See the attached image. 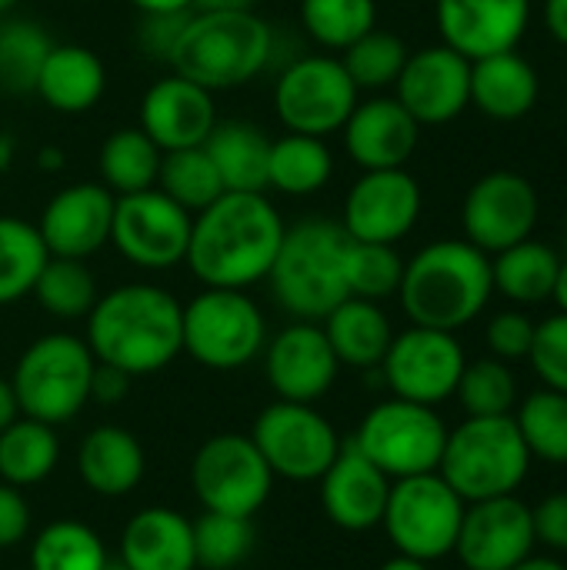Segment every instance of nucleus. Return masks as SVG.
I'll return each mask as SVG.
<instances>
[{"label":"nucleus","mask_w":567,"mask_h":570,"mask_svg":"<svg viewBox=\"0 0 567 570\" xmlns=\"http://www.w3.org/2000/svg\"><path fill=\"white\" fill-rule=\"evenodd\" d=\"M511 570H567V564L558 561V558H538V554H531L528 561H521L518 568Z\"/></svg>","instance_id":"57"},{"label":"nucleus","mask_w":567,"mask_h":570,"mask_svg":"<svg viewBox=\"0 0 567 570\" xmlns=\"http://www.w3.org/2000/svg\"><path fill=\"white\" fill-rule=\"evenodd\" d=\"M555 304H558V311L567 314V261H561V267H558V281H555Z\"/></svg>","instance_id":"58"},{"label":"nucleus","mask_w":567,"mask_h":570,"mask_svg":"<svg viewBox=\"0 0 567 570\" xmlns=\"http://www.w3.org/2000/svg\"><path fill=\"white\" fill-rule=\"evenodd\" d=\"M558 267H561V257L548 244L528 237V240L495 254V261H491L495 291L521 307L551 301Z\"/></svg>","instance_id":"35"},{"label":"nucleus","mask_w":567,"mask_h":570,"mask_svg":"<svg viewBox=\"0 0 567 570\" xmlns=\"http://www.w3.org/2000/svg\"><path fill=\"white\" fill-rule=\"evenodd\" d=\"M408 53L411 50L398 33L374 27L361 40H354L348 50H341V63H344V70H348V77L354 80L358 90L381 94V90L398 83Z\"/></svg>","instance_id":"42"},{"label":"nucleus","mask_w":567,"mask_h":570,"mask_svg":"<svg viewBox=\"0 0 567 570\" xmlns=\"http://www.w3.org/2000/svg\"><path fill=\"white\" fill-rule=\"evenodd\" d=\"M541 94L538 70L518 53H491L471 60V104L491 120H521L535 110Z\"/></svg>","instance_id":"29"},{"label":"nucleus","mask_w":567,"mask_h":570,"mask_svg":"<svg viewBox=\"0 0 567 570\" xmlns=\"http://www.w3.org/2000/svg\"><path fill=\"white\" fill-rule=\"evenodd\" d=\"M84 341L97 364L130 377L157 374L184 354V304L157 284H120L97 297Z\"/></svg>","instance_id":"2"},{"label":"nucleus","mask_w":567,"mask_h":570,"mask_svg":"<svg viewBox=\"0 0 567 570\" xmlns=\"http://www.w3.org/2000/svg\"><path fill=\"white\" fill-rule=\"evenodd\" d=\"M348 294L364 297V301H388L398 294L401 277H404V257L398 254L394 244H368V240H351L348 247Z\"/></svg>","instance_id":"46"},{"label":"nucleus","mask_w":567,"mask_h":570,"mask_svg":"<svg viewBox=\"0 0 567 570\" xmlns=\"http://www.w3.org/2000/svg\"><path fill=\"white\" fill-rule=\"evenodd\" d=\"M535 541L555 554H567V491L548 494L538 508H531Z\"/></svg>","instance_id":"49"},{"label":"nucleus","mask_w":567,"mask_h":570,"mask_svg":"<svg viewBox=\"0 0 567 570\" xmlns=\"http://www.w3.org/2000/svg\"><path fill=\"white\" fill-rule=\"evenodd\" d=\"M545 27L558 43L567 47V0H545Z\"/></svg>","instance_id":"53"},{"label":"nucleus","mask_w":567,"mask_h":570,"mask_svg":"<svg viewBox=\"0 0 567 570\" xmlns=\"http://www.w3.org/2000/svg\"><path fill=\"white\" fill-rule=\"evenodd\" d=\"M190 224L194 214L174 204L164 190L150 187L117 197L110 244L127 264L140 271H170L187 257Z\"/></svg>","instance_id":"14"},{"label":"nucleus","mask_w":567,"mask_h":570,"mask_svg":"<svg viewBox=\"0 0 567 570\" xmlns=\"http://www.w3.org/2000/svg\"><path fill=\"white\" fill-rule=\"evenodd\" d=\"M528 361L545 387L567 394V314L558 311L548 321L535 324Z\"/></svg>","instance_id":"47"},{"label":"nucleus","mask_w":567,"mask_h":570,"mask_svg":"<svg viewBox=\"0 0 567 570\" xmlns=\"http://www.w3.org/2000/svg\"><path fill=\"white\" fill-rule=\"evenodd\" d=\"M120 568L197 570L194 521L174 508H144L120 531Z\"/></svg>","instance_id":"26"},{"label":"nucleus","mask_w":567,"mask_h":570,"mask_svg":"<svg viewBox=\"0 0 567 570\" xmlns=\"http://www.w3.org/2000/svg\"><path fill=\"white\" fill-rule=\"evenodd\" d=\"M378 570H428V564L414 561V558H404V554H394L391 561H384Z\"/></svg>","instance_id":"59"},{"label":"nucleus","mask_w":567,"mask_h":570,"mask_svg":"<svg viewBox=\"0 0 567 570\" xmlns=\"http://www.w3.org/2000/svg\"><path fill=\"white\" fill-rule=\"evenodd\" d=\"M535 341V321L525 311H498L488 327H485V344L491 357L511 364V361H528Z\"/></svg>","instance_id":"48"},{"label":"nucleus","mask_w":567,"mask_h":570,"mask_svg":"<svg viewBox=\"0 0 567 570\" xmlns=\"http://www.w3.org/2000/svg\"><path fill=\"white\" fill-rule=\"evenodd\" d=\"M211 164L224 190L237 194H267V157L271 137L247 120H217L211 137L204 140Z\"/></svg>","instance_id":"31"},{"label":"nucleus","mask_w":567,"mask_h":570,"mask_svg":"<svg viewBox=\"0 0 567 570\" xmlns=\"http://www.w3.org/2000/svg\"><path fill=\"white\" fill-rule=\"evenodd\" d=\"M130 374L110 367V364H97L94 367V381H90V401L97 404H120L130 391Z\"/></svg>","instance_id":"52"},{"label":"nucleus","mask_w":567,"mask_h":570,"mask_svg":"<svg viewBox=\"0 0 567 570\" xmlns=\"http://www.w3.org/2000/svg\"><path fill=\"white\" fill-rule=\"evenodd\" d=\"M317 484H321V508L334 528L348 534H364L381 528L391 494V478L381 468H374L354 448V441L341 444L334 464L324 471Z\"/></svg>","instance_id":"24"},{"label":"nucleus","mask_w":567,"mask_h":570,"mask_svg":"<svg viewBox=\"0 0 567 570\" xmlns=\"http://www.w3.org/2000/svg\"><path fill=\"white\" fill-rule=\"evenodd\" d=\"M541 200L528 177L515 170H491L471 184L461 204L465 240L488 257L528 240L538 227Z\"/></svg>","instance_id":"16"},{"label":"nucleus","mask_w":567,"mask_h":570,"mask_svg":"<svg viewBox=\"0 0 567 570\" xmlns=\"http://www.w3.org/2000/svg\"><path fill=\"white\" fill-rule=\"evenodd\" d=\"M344 150L361 170H391L404 167L421 140V124L401 107L398 97H368L358 100L348 124L341 127Z\"/></svg>","instance_id":"25"},{"label":"nucleus","mask_w":567,"mask_h":570,"mask_svg":"<svg viewBox=\"0 0 567 570\" xmlns=\"http://www.w3.org/2000/svg\"><path fill=\"white\" fill-rule=\"evenodd\" d=\"M257 0H194L190 10H221V13H231V10H254Z\"/></svg>","instance_id":"56"},{"label":"nucleus","mask_w":567,"mask_h":570,"mask_svg":"<svg viewBox=\"0 0 567 570\" xmlns=\"http://www.w3.org/2000/svg\"><path fill=\"white\" fill-rule=\"evenodd\" d=\"M50 261L37 224L23 217H0V307L33 294V284Z\"/></svg>","instance_id":"37"},{"label":"nucleus","mask_w":567,"mask_h":570,"mask_svg":"<svg viewBox=\"0 0 567 570\" xmlns=\"http://www.w3.org/2000/svg\"><path fill=\"white\" fill-rule=\"evenodd\" d=\"M515 424L531 451L548 464H567V394L541 387L515 407Z\"/></svg>","instance_id":"41"},{"label":"nucleus","mask_w":567,"mask_h":570,"mask_svg":"<svg viewBox=\"0 0 567 570\" xmlns=\"http://www.w3.org/2000/svg\"><path fill=\"white\" fill-rule=\"evenodd\" d=\"M60 461V441L57 428L33 421V417H17L10 428L0 431V481L13 488H37L53 474Z\"/></svg>","instance_id":"34"},{"label":"nucleus","mask_w":567,"mask_h":570,"mask_svg":"<svg viewBox=\"0 0 567 570\" xmlns=\"http://www.w3.org/2000/svg\"><path fill=\"white\" fill-rule=\"evenodd\" d=\"M495 294L491 257L471 240H434L404 261L398 287L411 324L458 334L485 314Z\"/></svg>","instance_id":"3"},{"label":"nucleus","mask_w":567,"mask_h":570,"mask_svg":"<svg viewBox=\"0 0 567 570\" xmlns=\"http://www.w3.org/2000/svg\"><path fill=\"white\" fill-rule=\"evenodd\" d=\"M354 448L391 481L434 474L448 444V424L428 404L388 397L374 404L351 438Z\"/></svg>","instance_id":"9"},{"label":"nucleus","mask_w":567,"mask_h":570,"mask_svg":"<svg viewBox=\"0 0 567 570\" xmlns=\"http://www.w3.org/2000/svg\"><path fill=\"white\" fill-rule=\"evenodd\" d=\"M421 204V184L404 167L364 170L344 197L341 227L351 234V240L398 244L414 230Z\"/></svg>","instance_id":"17"},{"label":"nucleus","mask_w":567,"mask_h":570,"mask_svg":"<svg viewBox=\"0 0 567 570\" xmlns=\"http://www.w3.org/2000/svg\"><path fill=\"white\" fill-rule=\"evenodd\" d=\"M13 7H17V0H0V20H3Z\"/></svg>","instance_id":"61"},{"label":"nucleus","mask_w":567,"mask_h":570,"mask_svg":"<svg viewBox=\"0 0 567 570\" xmlns=\"http://www.w3.org/2000/svg\"><path fill=\"white\" fill-rule=\"evenodd\" d=\"M157 190H164L187 214H201L224 194V184H221L217 167L211 164L204 147H184V150L164 154Z\"/></svg>","instance_id":"39"},{"label":"nucleus","mask_w":567,"mask_h":570,"mask_svg":"<svg viewBox=\"0 0 567 570\" xmlns=\"http://www.w3.org/2000/svg\"><path fill=\"white\" fill-rule=\"evenodd\" d=\"M441 43L468 60L515 50L531 23V0H438Z\"/></svg>","instance_id":"22"},{"label":"nucleus","mask_w":567,"mask_h":570,"mask_svg":"<svg viewBox=\"0 0 567 570\" xmlns=\"http://www.w3.org/2000/svg\"><path fill=\"white\" fill-rule=\"evenodd\" d=\"M30 504L20 488L0 481V551L17 548L30 534Z\"/></svg>","instance_id":"50"},{"label":"nucleus","mask_w":567,"mask_h":570,"mask_svg":"<svg viewBox=\"0 0 567 570\" xmlns=\"http://www.w3.org/2000/svg\"><path fill=\"white\" fill-rule=\"evenodd\" d=\"M267 321L247 291L204 287L184 304V354L207 371H241L264 354Z\"/></svg>","instance_id":"8"},{"label":"nucleus","mask_w":567,"mask_h":570,"mask_svg":"<svg viewBox=\"0 0 567 570\" xmlns=\"http://www.w3.org/2000/svg\"><path fill=\"white\" fill-rule=\"evenodd\" d=\"M94 367L97 357L77 334L53 331L30 341L10 374L20 414L53 428L74 421L90 404Z\"/></svg>","instance_id":"7"},{"label":"nucleus","mask_w":567,"mask_h":570,"mask_svg":"<svg viewBox=\"0 0 567 570\" xmlns=\"http://www.w3.org/2000/svg\"><path fill=\"white\" fill-rule=\"evenodd\" d=\"M394 97L421 127L451 124L471 104V60L448 43L421 47L408 53Z\"/></svg>","instance_id":"20"},{"label":"nucleus","mask_w":567,"mask_h":570,"mask_svg":"<svg viewBox=\"0 0 567 570\" xmlns=\"http://www.w3.org/2000/svg\"><path fill=\"white\" fill-rule=\"evenodd\" d=\"M334 177V154L324 137L284 134L271 140L267 157V190L287 197H311Z\"/></svg>","instance_id":"32"},{"label":"nucleus","mask_w":567,"mask_h":570,"mask_svg":"<svg viewBox=\"0 0 567 570\" xmlns=\"http://www.w3.org/2000/svg\"><path fill=\"white\" fill-rule=\"evenodd\" d=\"M10 160H13V137L0 134V170H7Z\"/></svg>","instance_id":"60"},{"label":"nucleus","mask_w":567,"mask_h":570,"mask_svg":"<svg viewBox=\"0 0 567 570\" xmlns=\"http://www.w3.org/2000/svg\"><path fill=\"white\" fill-rule=\"evenodd\" d=\"M190 488L204 511L254 518L274 491V474L251 434L224 431L207 438L190 461Z\"/></svg>","instance_id":"12"},{"label":"nucleus","mask_w":567,"mask_h":570,"mask_svg":"<svg viewBox=\"0 0 567 570\" xmlns=\"http://www.w3.org/2000/svg\"><path fill=\"white\" fill-rule=\"evenodd\" d=\"M50 47L53 40L40 23L0 20V87L10 94H33Z\"/></svg>","instance_id":"44"},{"label":"nucleus","mask_w":567,"mask_h":570,"mask_svg":"<svg viewBox=\"0 0 567 570\" xmlns=\"http://www.w3.org/2000/svg\"><path fill=\"white\" fill-rule=\"evenodd\" d=\"M104 90H107V67L84 43H53L33 83V94L50 110L67 117L94 110Z\"/></svg>","instance_id":"28"},{"label":"nucleus","mask_w":567,"mask_h":570,"mask_svg":"<svg viewBox=\"0 0 567 570\" xmlns=\"http://www.w3.org/2000/svg\"><path fill=\"white\" fill-rule=\"evenodd\" d=\"M348 247L351 234L341 220L307 217L284 230L274 267L267 274L274 301L294 321H324L341 301H348Z\"/></svg>","instance_id":"5"},{"label":"nucleus","mask_w":567,"mask_h":570,"mask_svg":"<svg viewBox=\"0 0 567 570\" xmlns=\"http://www.w3.org/2000/svg\"><path fill=\"white\" fill-rule=\"evenodd\" d=\"M187 13H190V10H184V13H144L140 43H144L154 57H164V60H167V53H170V47H174V40H177V33H180Z\"/></svg>","instance_id":"51"},{"label":"nucleus","mask_w":567,"mask_h":570,"mask_svg":"<svg viewBox=\"0 0 567 570\" xmlns=\"http://www.w3.org/2000/svg\"><path fill=\"white\" fill-rule=\"evenodd\" d=\"M251 441L257 444L274 478L297 484L321 481L344 444L334 424L314 404L294 401L267 404L254 421Z\"/></svg>","instance_id":"13"},{"label":"nucleus","mask_w":567,"mask_h":570,"mask_svg":"<svg viewBox=\"0 0 567 570\" xmlns=\"http://www.w3.org/2000/svg\"><path fill=\"white\" fill-rule=\"evenodd\" d=\"M114 207L117 197L100 180H80L57 190L37 220L50 257L87 261L104 250L110 244Z\"/></svg>","instance_id":"21"},{"label":"nucleus","mask_w":567,"mask_h":570,"mask_svg":"<svg viewBox=\"0 0 567 570\" xmlns=\"http://www.w3.org/2000/svg\"><path fill=\"white\" fill-rule=\"evenodd\" d=\"M531 508L518 494L465 508L454 554L468 570H511L535 554Z\"/></svg>","instance_id":"18"},{"label":"nucleus","mask_w":567,"mask_h":570,"mask_svg":"<svg viewBox=\"0 0 567 570\" xmlns=\"http://www.w3.org/2000/svg\"><path fill=\"white\" fill-rule=\"evenodd\" d=\"M164 154L184 147H204L211 130L217 127L214 94L180 73H167L154 80L140 100L137 124Z\"/></svg>","instance_id":"23"},{"label":"nucleus","mask_w":567,"mask_h":570,"mask_svg":"<svg viewBox=\"0 0 567 570\" xmlns=\"http://www.w3.org/2000/svg\"><path fill=\"white\" fill-rule=\"evenodd\" d=\"M341 367H358V371H374L381 367L391 341H394V327L391 317L384 314V307L378 301H364V297H348L341 301L324 321H321Z\"/></svg>","instance_id":"30"},{"label":"nucleus","mask_w":567,"mask_h":570,"mask_svg":"<svg viewBox=\"0 0 567 570\" xmlns=\"http://www.w3.org/2000/svg\"><path fill=\"white\" fill-rule=\"evenodd\" d=\"M358 100L361 90L334 53L297 57L281 70L274 83V110L287 134H311L328 140V134H341Z\"/></svg>","instance_id":"11"},{"label":"nucleus","mask_w":567,"mask_h":570,"mask_svg":"<svg viewBox=\"0 0 567 570\" xmlns=\"http://www.w3.org/2000/svg\"><path fill=\"white\" fill-rule=\"evenodd\" d=\"M454 397L468 417H505L518 407V377L498 357L468 361Z\"/></svg>","instance_id":"43"},{"label":"nucleus","mask_w":567,"mask_h":570,"mask_svg":"<svg viewBox=\"0 0 567 570\" xmlns=\"http://www.w3.org/2000/svg\"><path fill=\"white\" fill-rule=\"evenodd\" d=\"M531 471V451L511 414L465 417L448 431L438 474L454 488L465 504L518 494Z\"/></svg>","instance_id":"6"},{"label":"nucleus","mask_w":567,"mask_h":570,"mask_svg":"<svg viewBox=\"0 0 567 570\" xmlns=\"http://www.w3.org/2000/svg\"><path fill=\"white\" fill-rule=\"evenodd\" d=\"M33 297L57 321H87L100 291L87 261L50 257L33 284Z\"/></svg>","instance_id":"38"},{"label":"nucleus","mask_w":567,"mask_h":570,"mask_svg":"<svg viewBox=\"0 0 567 570\" xmlns=\"http://www.w3.org/2000/svg\"><path fill=\"white\" fill-rule=\"evenodd\" d=\"M107 564L104 538L77 518L50 521L30 541V570H107Z\"/></svg>","instance_id":"36"},{"label":"nucleus","mask_w":567,"mask_h":570,"mask_svg":"<svg viewBox=\"0 0 567 570\" xmlns=\"http://www.w3.org/2000/svg\"><path fill=\"white\" fill-rule=\"evenodd\" d=\"M301 23L324 50H348L378 27V0H301Z\"/></svg>","instance_id":"40"},{"label":"nucleus","mask_w":567,"mask_h":570,"mask_svg":"<svg viewBox=\"0 0 567 570\" xmlns=\"http://www.w3.org/2000/svg\"><path fill=\"white\" fill-rule=\"evenodd\" d=\"M465 364V347L451 331L411 324L408 331L394 334L381 361V374L394 397L438 407L454 397Z\"/></svg>","instance_id":"15"},{"label":"nucleus","mask_w":567,"mask_h":570,"mask_svg":"<svg viewBox=\"0 0 567 570\" xmlns=\"http://www.w3.org/2000/svg\"><path fill=\"white\" fill-rule=\"evenodd\" d=\"M17 417H20V404H17L13 384H10V377H0V431L10 428Z\"/></svg>","instance_id":"54"},{"label":"nucleus","mask_w":567,"mask_h":570,"mask_svg":"<svg viewBox=\"0 0 567 570\" xmlns=\"http://www.w3.org/2000/svg\"><path fill=\"white\" fill-rule=\"evenodd\" d=\"M465 508L468 504L438 471L401 478L391 481L381 528L398 554L431 564L454 554Z\"/></svg>","instance_id":"10"},{"label":"nucleus","mask_w":567,"mask_h":570,"mask_svg":"<svg viewBox=\"0 0 567 570\" xmlns=\"http://www.w3.org/2000/svg\"><path fill=\"white\" fill-rule=\"evenodd\" d=\"M284 230L287 224L267 194L224 190L194 214L184 264L204 287L247 291L267 281Z\"/></svg>","instance_id":"1"},{"label":"nucleus","mask_w":567,"mask_h":570,"mask_svg":"<svg viewBox=\"0 0 567 570\" xmlns=\"http://www.w3.org/2000/svg\"><path fill=\"white\" fill-rule=\"evenodd\" d=\"M107 570H127V568H120V564H107Z\"/></svg>","instance_id":"62"},{"label":"nucleus","mask_w":567,"mask_h":570,"mask_svg":"<svg viewBox=\"0 0 567 570\" xmlns=\"http://www.w3.org/2000/svg\"><path fill=\"white\" fill-rule=\"evenodd\" d=\"M254 524L251 518L204 511L194 521V558L204 570L237 568L254 551Z\"/></svg>","instance_id":"45"},{"label":"nucleus","mask_w":567,"mask_h":570,"mask_svg":"<svg viewBox=\"0 0 567 570\" xmlns=\"http://www.w3.org/2000/svg\"><path fill=\"white\" fill-rule=\"evenodd\" d=\"M160 160H164V150L140 127H120L100 144V154H97L100 184L114 197L150 190L157 187Z\"/></svg>","instance_id":"33"},{"label":"nucleus","mask_w":567,"mask_h":570,"mask_svg":"<svg viewBox=\"0 0 567 570\" xmlns=\"http://www.w3.org/2000/svg\"><path fill=\"white\" fill-rule=\"evenodd\" d=\"M341 361L317 321H294L264 344V377L277 401L317 404L331 394Z\"/></svg>","instance_id":"19"},{"label":"nucleus","mask_w":567,"mask_h":570,"mask_svg":"<svg viewBox=\"0 0 567 570\" xmlns=\"http://www.w3.org/2000/svg\"><path fill=\"white\" fill-rule=\"evenodd\" d=\"M77 474L97 498H127L147 474L144 444L127 428L100 424L77 448Z\"/></svg>","instance_id":"27"},{"label":"nucleus","mask_w":567,"mask_h":570,"mask_svg":"<svg viewBox=\"0 0 567 570\" xmlns=\"http://www.w3.org/2000/svg\"><path fill=\"white\" fill-rule=\"evenodd\" d=\"M274 30L254 10H190L167 63L174 73L217 90L251 83L271 60Z\"/></svg>","instance_id":"4"},{"label":"nucleus","mask_w":567,"mask_h":570,"mask_svg":"<svg viewBox=\"0 0 567 570\" xmlns=\"http://www.w3.org/2000/svg\"><path fill=\"white\" fill-rule=\"evenodd\" d=\"M140 13H184L194 7V0H127Z\"/></svg>","instance_id":"55"}]
</instances>
